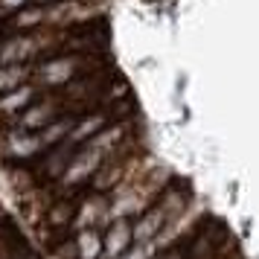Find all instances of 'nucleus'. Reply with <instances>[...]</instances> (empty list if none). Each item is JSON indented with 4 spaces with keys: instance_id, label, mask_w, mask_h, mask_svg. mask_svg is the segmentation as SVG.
<instances>
[{
    "instance_id": "5",
    "label": "nucleus",
    "mask_w": 259,
    "mask_h": 259,
    "mask_svg": "<svg viewBox=\"0 0 259 259\" xmlns=\"http://www.w3.org/2000/svg\"><path fill=\"white\" fill-rule=\"evenodd\" d=\"M169 224V219H166V212L157 207V204H152L146 212H140L134 222H131V227H134V245H152V242H157V236L163 233V227Z\"/></svg>"
},
{
    "instance_id": "16",
    "label": "nucleus",
    "mask_w": 259,
    "mask_h": 259,
    "mask_svg": "<svg viewBox=\"0 0 259 259\" xmlns=\"http://www.w3.org/2000/svg\"><path fill=\"white\" fill-rule=\"evenodd\" d=\"M154 253H157V245L152 242V245H134L128 253H122L119 259H157Z\"/></svg>"
},
{
    "instance_id": "4",
    "label": "nucleus",
    "mask_w": 259,
    "mask_h": 259,
    "mask_svg": "<svg viewBox=\"0 0 259 259\" xmlns=\"http://www.w3.org/2000/svg\"><path fill=\"white\" fill-rule=\"evenodd\" d=\"M102 242H105V253L102 259H119L122 253H128L134 247V227H131L128 219H117L105 227L102 233Z\"/></svg>"
},
{
    "instance_id": "18",
    "label": "nucleus",
    "mask_w": 259,
    "mask_h": 259,
    "mask_svg": "<svg viewBox=\"0 0 259 259\" xmlns=\"http://www.w3.org/2000/svg\"><path fill=\"white\" fill-rule=\"evenodd\" d=\"M157 259H184V256H181V250H178V247H169L163 256H157Z\"/></svg>"
},
{
    "instance_id": "7",
    "label": "nucleus",
    "mask_w": 259,
    "mask_h": 259,
    "mask_svg": "<svg viewBox=\"0 0 259 259\" xmlns=\"http://www.w3.org/2000/svg\"><path fill=\"white\" fill-rule=\"evenodd\" d=\"M56 119H59V105L53 99H47L41 105H29L21 114V131H44Z\"/></svg>"
},
{
    "instance_id": "15",
    "label": "nucleus",
    "mask_w": 259,
    "mask_h": 259,
    "mask_svg": "<svg viewBox=\"0 0 259 259\" xmlns=\"http://www.w3.org/2000/svg\"><path fill=\"white\" fill-rule=\"evenodd\" d=\"M38 24H47V9L44 6L24 9V12H18V18H15V26L18 29H29V26H38Z\"/></svg>"
},
{
    "instance_id": "3",
    "label": "nucleus",
    "mask_w": 259,
    "mask_h": 259,
    "mask_svg": "<svg viewBox=\"0 0 259 259\" xmlns=\"http://www.w3.org/2000/svg\"><path fill=\"white\" fill-rule=\"evenodd\" d=\"M47 44H53V41H47V38H41V35L9 38V41L0 47V64H24V61H29L32 56H38Z\"/></svg>"
},
{
    "instance_id": "17",
    "label": "nucleus",
    "mask_w": 259,
    "mask_h": 259,
    "mask_svg": "<svg viewBox=\"0 0 259 259\" xmlns=\"http://www.w3.org/2000/svg\"><path fill=\"white\" fill-rule=\"evenodd\" d=\"M24 3H26V0H0V6H3V9H21Z\"/></svg>"
},
{
    "instance_id": "10",
    "label": "nucleus",
    "mask_w": 259,
    "mask_h": 259,
    "mask_svg": "<svg viewBox=\"0 0 259 259\" xmlns=\"http://www.w3.org/2000/svg\"><path fill=\"white\" fill-rule=\"evenodd\" d=\"M76 259H102L105 253V242H102V233L99 230H79L76 233Z\"/></svg>"
},
{
    "instance_id": "6",
    "label": "nucleus",
    "mask_w": 259,
    "mask_h": 259,
    "mask_svg": "<svg viewBox=\"0 0 259 259\" xmlns=\"http://www.w3.org/2000/svg\"><path fill=\"white\" fill-rule=\"evenodd\" d=\"M108 207H111V201L102 198V195H91V198H84L79 207H76V230H91L96 224H111V215H108Z\"/></svg>"
},
{
    "instance_id": "14",
    "label": "nucleus",
    "mask_w": 259,
    "mask_h": 259,
    "mask_svg": "<svg viewBox=\"0 0 259 259\" xmlns=\"http://www.w3.org/2000/svg\"><path fill=\"white\" fill-rule=\"evenodd\" d=\"M47 222L53 224V227H64V224L76 222V207H73V204H67V201L53 204V207L47 210Z\"/></svg>"
},
{
    "instance_id": "2",
    "label": "nucleus",
    "mask_w": 259,
    "mask_h": 259,
    "mask_svg": "<svg viewBox=\"0 0 259 259\" xmlns=\"http://www.w3.org/2000/svg\"><path fill=\"white\" fill-rule=\"evenodd\" d=\"M105 154L96 152V149H91V146H82L79 152L73 154L70 166L64 169V175H61V184L64 187H79V184H84L88 178H96V172L105 166Z\"/></svg>"
},
{
    "instance_id": "9",
    "label": "nucleus",
    "mask_w": 259,
    "mask_h": 259,
    "mask_svg": "<svg viewBox=\"0 0 259 259\" xmlns=\"http://www.w3.org/2000/svg\"><path fill=\"white\" fill-rule=\"evenodd\" d=\"M44 149V143L38 134H29V131H12L6 137V152L12 157H32Z\"/></svg>"
},
{
    "instance_id": "11",
    "label": "nucleus",
    "mask_w": 259,
    "mask_h": 259,
    "mask_svg": "<svg viewBox=\"0 0 259 259\" xmlns=\"http://www.w3.org/2000/svg\"><path fill=\"white\" fill-rule=\"evenodd\" d=\"M35 99V88L32 84H21L18 91L0 96V114H18V111H26Z\"/></svg>"
},
{
    "instance_id": "8",
    "label": "nucleus",
    "mask_w": 259,
    "mask_h": 259,
    "mask_svg": "<svg viewBox=\"0 0 259 259\" xmlns=\"http://www.w3.org/2000/svg\"><path fill=\"white\" fill-rule=\"evenodd\" d=\"M102 128H108V117L105 114H88V117L76 119V125H73L70 137H67L64 146H88V143L94 140Z\"/></svg>"
},
{
    "instance_id": "1",
    "label": "nucleus",
    "mask_w": 259,
    "mask_h": 259,
    "mask_svg": "<svg viewBox=\"0 0 259 259\" xmlns=\"http://www.w3.org/2000/svg\"><path fill=\"white\" fill-rule=\"evenodd\" d=\"M91 64L94 61L88 56H79V53L59 56V59H50L41 67H35V82L41 88H59V84H67L70 79H76L79 73H84Z\"/></svg>"
},
{
    "instance_id": "12",
    "label": "nucleus",
    "mask_w": 259,
    "mask_h": 259,
    "mask_svg": "<svg viewBox=\"0 0 259 259\" xmlns=\"http://www.w3.org/2000/svg\"><path fill=\"white\" fill-rule=\"evenodd\" d=\"M73 125H76V119H73V117H59L56 122H50L44 131H38V137H41V143H44V149H47V146H59V143H67V137H70Z\"/></svg>"
},
{
    "instance_id": "19",
    "label": "nucleus",
    "mask_w": 259,
    "mask_h": 259,
    "mask_svg": "<svg viewBox=\"0 0 259 259\" xmlns=\"http://www.w3.org/2000/svg\"><path fill=\"white\" fill-rule=\"evenodd\" d=\"M56 3H64V0H38V6H56Z\"/></svg>"
},
{
    "instance_id": "13",
    "label": "nucleus",
    "mask_w": 259,
    "mask_h": 259,
    "mask_svg": "<svg viewBox=\"0 0 259 259\" xmlns=\"http://www.w3.org/2000/svg\"><path fill=\"white\" fill-rule=\"evenodd\" d=\"M29 67L24 64H0V94H12L29 79Z\"/></svg>"
}]
</instances>
